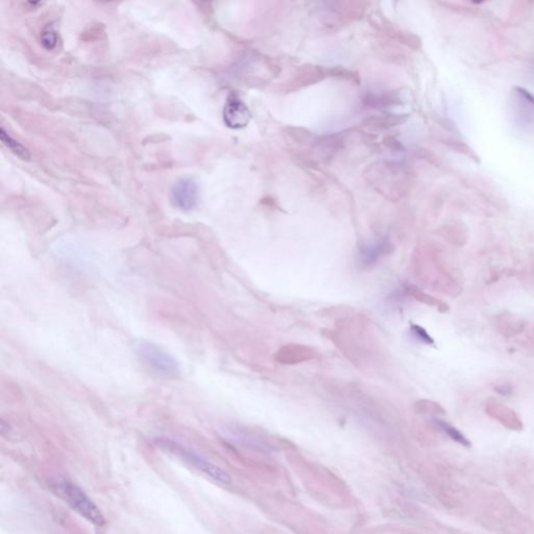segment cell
<instances>
[{
    "label": "cell",
    "instance_id": "1",
    "mask_svg": "<svg viewBox=\"0 0 534 534\" xmlns=\"http://www.w3.org/2000/svg\"><path fill=\"white\" fill-rule=\"evenodd\" d=\"M133 350L138 360L154 375L163 379H177L181 375L179 361L158 344L146 339H136Z\"/></svg>",
    "mask_w": 534,
    "mask_h": 534
},
{
    "label": "cell",
    "instance_id": "2",
    "mask_svg": "<svg viewBox=\"0 0 534 534\" xmlns=\"http://www.w3.org/2000/svg\"><path fill=\"white\" fill-rule=\"evenodd\" d=\"M52 488L73 510L96 527H102L106 524L104 515L97 505L76 484L69 480L58 479L52 483Z\"/></svg>",
    "mask_w": 534,
    "mask_h": 534
},
{
    "label": "cell",
    "instance_id": "3",
    "mask_svg": "<svg viewBox=\"0 0 534 534\" xmlns=\"http://www.w3.org/2000/svg\"><path fill=\"white\" fill-rule=\"evenodd\" d=\"M154 444L161 450L164 451V452L177 457V458L181 459V461L187 463L190 467H194V469L200 471V473L212 478L215 481L220 482V483L223 484L231 483V477H229L227 471H223L220 467L215 465L214 463L207 460L206 458L200 456L194 451L186 448L183 444L165 437L156 438L154 440Z\"/></svg>",
    "mask_w": 534,
    "mask_h": 534
},
{
    "label": "cell",
    "instance_id": "4",
    "mask_svg": "<svg viewBox=\"0 0 534 534\" xmlns=\"http://www.w3.org/2000/svg\"><path fill=\"white\" fill-rule=\"evenodd\" d=\"M198 200L200 189L197 183L190 177L179 179L171 189V204L184 212L193 210L197 206Z\"/></svg>",
    "mask_w": 534,
    "mask_h": 534
},
{
    "label": "cell",
    "instance_id": "5",
    "mask_svg": "<svg viewBox=\"0 0 534 534\" xmlns=\"http://www.w3.org/2000/svg\"><path fill=\"white\" fill-rule=\"evenodd\" d=\"M250 120V113L246 104L237 94H229L223 108V121L231 129H242Z\"/></svg>",
    "mask_w": 534,
    "mask_h": 534
},
{
    "label": "cell",
    "instance_id": "6",
    "mask_svg": "<svg viewBox=\"0 0 534 534\" xmlns=\"http://www.w3.org/2000/svg\"><path fill=\"white\" fill-rule=\"evenodd\" d=\"M391 245L386 238L366 242L359 248L357 254V262L362 268H371L381 261L386 254H389Z\"/></svg>",
    "mask_w": 534,
    "mask_h": 534
},
{
    "label": "cell",
    "instance_id": "7",
    "mask_svg": "<svg viewBox=\"0 0 534 534\" xmlns=\"http://www.w3.org/2000/svg\"><path fill=\"white\" fill-rule=\"evenodd\" d=\"M0 139H1L2 143H3L13 154L19 156L21 160L29 161V159H31V154H29V150H27L22 144H20L18 141H16V140L13 139V138L6 133V129H4L3 127H1V129H0Z\"/></svg>",
    "mask_w": 534,
    "mask_h": 534
},
{
    "label": "cell",
    "instance_id": "8",
    "mask_svg": "<svg viewBox=\"0 0 534 534\" xmlns=\"http://www.w3.org/2000/svg\"><path fill=\"white\" fill-rule=\"evenodd\" d=\"M412 287L408 285L396 286L386 296V302L389 306H400L408 296H411Z\"/></svg>",
    "mask_w": 534,
    "mask_h": 534
},
{
    "label": "cell",
    "instance_id": "9",
    "mask_svg": "<svg viewBox=\"0 0 534 534\" xmlns=\"http://www.w3.org/2000/svg\"><path fill=\"white\" fill-rule=\"evenodd\" d=\"M436 423H437L438 427H439L446 435L450 436L453 440L463 444V446H469V440H467V438H465V436L463 435L459 430H457L456 428L448 425L446 421H436Z\"/></svg>",
    "mask_w": 534,
    "mask_h": 534
},
{
    "label": "cell",
    "instance_id": "10",
    "mask_svg": "<svg viewBox=\"0 0 534 534\" xmlns=\"http://www.w3.org/2000/svg\"><path fill=\"white\" fill-rule=\"evenodd\" d=\"M41 43L47 50H52L58 44V35L51 29H45L41 35Z\"/></svg>",
    "mask_w": 534,
    "mask_h": 534
},
{
    "label": "cell",
    "instance_id": "11",
    "mask_svg": "<svg viewBox=\"0 0 534 534\" xmlns=\"http://www.w3.org/2000/svg\"><path fill=\"white\" fill-rule=\"evenodd\" d=\"M410 331L411 334H412V337H414L415 339L419 340V341L423 342V343L426 344L434 343L431 336L427 333V331H426L423 327H419V325H411Z\"/></svg>",
    "mask_w": 534,
    "mask_h": 534
},
{
    "label": "cell",
    "instance_id": "12",
    "mask_svg": "<svg viewBox=\"0 0 534 534\" xmlns=\"http://www.w3.org/2000/svg\"><path fill=\"white\" fill-rule=\"evenodd\" d=\"M451 146H452L454 149H456L457 152H461V154H465V156H469V158L473 159L475 162L476 161L479 162V158H478L477 154L474 152V150L471 149L469 145L463 143V142H455V143L451 144Z\"/></svg>",
    "mask_w": 534,
    "mask_h": 534
},
{
    "label": "cell",
    "instance_id": "13",
    "mask_svg": "<svg viewBox=\"0 0 534 534\" xmlns=\"http://www.w3.org/2000/svg\"><path fill=\"white\" fill-rule=\"evenodd\" d=\"M515 93L519 95V97L521 98V99L525 100V102H529V104H533L534 106L533 94L530 93L529 91H527V90L521 87H515Z\"/></svg>",
    "mask_w": 534,
    "mask_h": 534
},
{
    "label": "cell",
    "instance_id": "14",
    "mask_svg": "<svg viewBox=\"0 0 534 534\" xmlns=\"http://www.w3.org/2000/svg\"><path fill=\"white\" fill-rule=\"evenodd\" d=\"M0 431H1L2 435L8 433V431H10V426H8V423H6L3 419H1V423H0Z\"/></svg>",
    "mask_w": 534,
    "mask_h": 534
}]
</instances>
